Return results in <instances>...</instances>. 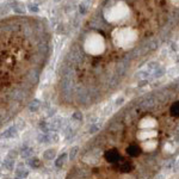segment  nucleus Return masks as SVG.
<instances>
[{
    "instance_id": "obj_1",
    "label": "nucleus",
    "mask_w": 179,
    "mask_h": 179,
    "mask_svg": "<svg viewBox=\"0 0 179 179\" xmlns=\"http://www.w3.org/2000/svg\"><path fill=\"white\" fill-rule=\"evenodd\" d=\"M137 105L141 107L143 111H152V110L155 109L156 105H158V99H156V97L154 94H146L145 97H142L139 100Z\"/></svg>"
},
{
    "instance_id": "obj_2",
    "label": "nucleus",
    "mask_w": 179,
    "mask_h": 179,
    "mask_svg": "<svg viewBox=\"0 0 179 179\" xmlns=\"http://www.w3.org/2000/svg\"><path fill=\"white\" fill-rule=\"evenodd\" d=\"M67 63H69L70 66H78L81 63L82 61V54L81 50L78 47H72L66 56Z\"/></svg>"
},
{
    "instance_id": "obj_3",
    "label": "nucleus",
    "mask_w": 179,
    "mask_h": 179,
    "mask_svg": "<svg viewBox=\"0 0 179 179\" xmlns=\"http://www.w3.org/2000/svg\"><path fill=\"white\" fill-rule=\"evenodd\" d=\"M104 158L110 164H116L117 161H119V153L116 149H107L104 153Z\"/></svg>"
},
{
    "instance_id": "obj_4",
    "label": "nucleus",
    "mask_w": 179,
    "mask_h": 179,
    "mask_svg": "<svg viewBox=\"0 0 179 179\" xmlns=\"http://www.w3.org/2000/svg\"><path fill=\"white\" fill-rule=\"evenodd\" d=\"M10 4V3H9ZM11 7L13 9V11L16 12V13H18V14H24L25 12H26V7H25V5L23 4V3H19V1H12L11 4Z\"/></svg>"
},
{
    "instance_id": "obj_5",
    "label": "nucleus",
    "mask_w": 179,
    "mask_h": 179,
    "mask_svg": "<svg viewBox=\"0 0 179 179\" xmlns=\"http://www.w3.org/2000/svg\"><path fill=\"white\" fill-rule=\"evenodd\" d=\"M127 153H128V155H129L130 158H136V156L140 155L141 148L136 145V143H130L129 147L127 148Z\"/></svg>"
},
{
    "instance_id": "obj_6",
    "label": "nucleus",
    "mask_w": 179,
    "mask_h": 179,
    "mask_svg": "<svg viewBox=\"0 0 179 179\" xmlns=\"http://www.w3.org/2000/svg\"><path fill=\"white\" fill-rule=\"evenodd\" d=\"M62 119L61 118H54L53 122L49 124V128H50V133H55L58 131L59 129L62 128Z\"/></svg>"
},
{
    "instance_id": "obj_7",
    "label": "nucleus",
    "mask_w": 179,
    "mask_h": 179,
    "mask_svg": "<svg viewBox=\"0 0 179 179\" xmlns=\"http://www.w3.org/2000/svg\"><path fill=\"white\" fill-rule=\"evenodd\" d=\"M17 135V127H14V125H12V127H10L9 129H6L1 136L3 137H6V139H11V137H14Z\"/></svg>"
},
{
    "instance_id": "obj_8",
    "label": "nucleus",
    "mask_w": 179,
    "mask_h": 179,
    "mask_svg": "<svg viewBox=\"0 0 179 179\" xmlns=\"http://www.w3.org/2000/svg\"><path fill=\"white\" fill-rule=\"evenodd\" d=\"M170 114L173 117H179V100L178 102H174L170 106Z\"/></svg>"
},
{
    "instance_id": "obj_9",
    "label": "nucleus",
    "mask_w": 179,
    "mask_h": 179,
    "mask_svg": "<svg viewBox=\"0 0 179 179\" xmlns=\"http://www.w3.org/2000/svg\"><path fill=\"white\" fill-rule=\"evenodd\" d=\"M40 107H41V102L38 99H35L29 104V110L31 112H37L40 110Z\"/></svg>"
},
{
    "instance_id": "obj_10",
    "label": "nucleus",
    "mask_w": 179,
    "mask_h": 179,
    "mask_svg": "<svg viewBox=\"0 0 179 179\" xmlns=\"http://www.w3.org/2000/svg\"><path fill=\"white\" fill-rule=\"evenodd\" d=\"M16 175H17V178H19V179H25L29 175V170L18 168V170H16Z\"/></svg>"
},
{
    "instance_id": "obj_11",
    "label": "nucleus",
    "mask_w": 179,
    "mask_h": 179,
    "mask_svg": "<svg viewBox=\"0 0 179 179\" xmlns=\"http://www.w3.org/2000/svg\"><path fill=\"white\" fill-rule=\"evenodd\" d=\"M32 153H33V149L31 147H28V146H23V148L21 151V155L23 158H30L32 155Z\"/></svg>"
},
{
    "instance_id": "obj_12",
    "label": "nucleus",
    "mask_w": 179,
    "mask_h": 179,
    "mask_svg": "<svg viewBox=\"0 0 179 179\" xmlns=\"http://www.w3.org/2000/svg\"><path fill=\"white\" fill-rule=\"evenodd\" d=\"M37 140H38L40 143H48V142H50V135H49V134L41 133V134L37 136Z\"/></svg>"
},
{
    "instance_id": "obj_13",
    "label": "nucleus",
    "mask_w": 179,
    "mask_h": 179,
    "mask_svg": "<svg viewBox=\"0 0 179 179\" xmlns=\"http://www.w3.org/2000/svg\"><path fill=\"white\" fill-rule=\"evenodd\" d=\"M88 5H90V0H86V1H82L79 5V12L80 14H85L88 11Z\"/></svg>"
},
{
    "instance_id": "obj_14",
    "label": "nucleus",
    "mask_w": 179,
    "mask_h": 179,
    "mask_svg": "<svg viewBox=\"0 0 179 179\" xmlns=\"http://www.w3.org/2000/svg\"><path fill=\"white\" fill-rule=\"evenodd\" d=\"M55 158V151L54 149H48L43 153V159L44 160H53Z\"/></svg>"
},
{
    "instance_id": "obj_15",
    "label": "nucleus",
    "mask_w": 179,
    "mask_h": 179,
    "mask_svg": "<svg viewBox=\"0 0 179 179\" xmlns=\"http://www.w3.org/2000/svg\"><path fill=\"white\" fill-rule=\"evenodd\" d=\"M4 167H5L6 170H9V171H12L13 167H14V160L6 158L5 161H4Z\"/></svg>"
},
{
    "instance_id": "obj_16",
    "label": "nucleus",
    "mask_w": 179,
    "mask_h": 179,
    "mask_svg": "<svg viewBox=\"0 0 179 179\" xmlns=\"http://www.w3.org/2000/svg\"><path fill=\"white\" fill-rule=\"evenodd\" d=\"M66 158H67V154H66V153H63L62 155H60V156L55 160V166H56V167H62L63 164H65Z\"/></svg>"
},
{
    "instance_id": "obj_17",
    "label": "nucleus",
    "mask_w": 179,
    "mask_h": 179,
    "mask_svg": "<svg viewBox=\"0 0 179 179\" xmlns=\"http://www.w3.org/2000/svg\"><path fill=\"white\" fill-rule=\"evenodd\" d=\"M78 152H79V147H78V146H75V147H73V148L70 149V152H69V154H68V156H69V160H70V161H73V160L75 159V156H77Z\"/></svg>"
},
{
    "instance_id": "obj_18",
    "label": "nucleus",
    "mask_w": 179,
    "mask_h": 179,
    "mask_svg": "<svg viewBox=\"0 0 179 179\" xmlns=\"http://www.w3.org/2000/svg\"><path fill=\"white\" fill-rule=\"evenodd\" d=\"M164 74H165V68H163V67H159L158 69H155L153 72V77L154 78H160V77H163Z\"/></svg>"
},
{
    "instance_id": "obj_19",
    "label": "nucleus",
    "mask_w": 179,
    "mask_h": 179,
    "mask_svg": "<svg viewBox=\"0 0 179 179\" xmlns=\"http://www.w3.org/2000/svg\"><path fill=\"white\" fill-rule=\"evenodd\" d=\"M29 164H30V166H32V167H40V166H41V160L37 159V158H32V159H30Z\"/></svg>"
},
{
    "instance_id": "obj_20",
    "label": "nucleus",
    "mask_w": 179,
    "mask_h": 179,
    "mask_svg": "<svg viewBox=\"0 0 179 179\" xmlns=\"http://www.w3.org/2000/svg\"><path fill=\"white\" fill-rule=\"evenodd\" d=\"M159 67H160L159 63L155 62V61H152V62H149V63L147 65V69H148V70H152V72H154V70L158 69Z\"/></svg>"
},
{
    "instance_id": "obj_21",
    "label": "nucleus",
    "mask_w": 179,
    "mask_h": 179,
    "mask_svg": "<svg viewBox=\"0 0 179 179\" xmlns=\"http://www.w3.org/2000/svg\"><path fill=\"white\" fill-rule=\"evenodd\" d=\"M100 130V124H92L91 127H90V129H88V131L91 133V134H96L97 131H99Z\"/></svg>"
},
{
    "instance_id": "obj_22",
    "label": "nucleus",
    "mask_w": 179,
    "mask_h": 179,
    "mask_svg": "<svg viewBox=\"0 0 179 179\" xmlns=\"http://www.w3.org/2000/svg\"><path fill=\"white\" fill-rule=\"evenodd\" d=\"M72 118H73L74 121L81 122V121H82V118H84V116H82V114H81L80 111H75V112L73 114V116H72Z\"/></svg>"
},
{
    "instance_id": "obj_23",
    "label": "nucleus",
    "mask_w": 179,
    "mask_h": 179,
    "mask_svg": "<svg viewBox=\"0 0 179 179\" xmlns=\"http://www.w3.org/2000/svg\"><path fill=\"white\" fill-rule=\"evenodd\" d=\"M10 4L9 3H6V4H3V6H1V16H4V14H7L9 13V11H10Z\"/></svg>"
},
{
    "instance_id": "obj_24",
    "label": "nucleus",
    "mask_w": 179,
    "mask_h": 179,
    "mask_svg": "<svg viewBox=\"0 0 179 179\" xmlns=\"http://www.w3.org/2000/svg\"><path fill=\"white\" fill-rule=\"evenodd\" d=\"M28 7H29V10H30L31 12H35V13H37V12L40 11L38 6L36 5V4H29V5H28Z\"/></svg>"
},
{
    "instance_id": "obj_25",
    "label": "nucleus",
    "mask_w": 179,
    "mask_h": 179,
    "mask_svg": "<svg viewBox=\"0 0 179 179\" xmlns=\"http://www.w3.org/2000/svg\"><path fill=\"white\" fill-rule=\"evenodd\" d=\"M148 74H149V70H148V72H146V70H141V72H139V73H137L139 78H141V79H146V78L148 77Z\"/></svg>"
},
{
    "instance_id": "obj_26",
    "label": "nucleus",
    "mask_w": 179,
    "mask_h": 179,
    "mask_svg": "<svg viewBox=\"0 0 179 179\" xmlns=\"http://www.w3.org/2000/svg\"><path fill=\"white\" fill-rule=\"evenodd\" d=\"M17 155H18V153H17L16 151H10L6 158H9V159H12V160H16V158H17Z\"/></svg>"
},
{
    "instance_id": "obj_27",
    "label": "nucleus",
    "mask_w": 179,
    "mask_h": 179,
    "mask_svg": "<svg viewBox=\"0 0 179 179\" xmlns=\"http://www.w3.org/2000/svg\"><path fill=\"white\" fill-rule=\"evenodd\" d=\"M50 141H54V142H58L59 141V135L56 133H50Z\"/></svg>"
},
{
    "instance_id": "obj_28",
    "label": "nucleus",
    "mask_w": 179,
    "mask_h": 179,
    "mask_svg": "<svg viewBox=\"0 0 179 179\" xmlns=\"http://www.w3.org/2000/svg\"><path fill=\"white\" fill-rule=\"evenodd\" d=\"M173 165H175V164H174V159H170V160H168V163H166L165 167H166L167 170H171Z\"/></svg>"
},
{
    "instance_id": "obj_29",
    "label": "nucleus",
    "mask_w": 179,
    "mask_h": 179,
    "mask_svg": "<svg viewBox=\"0 0 179 179\" xmlns=\"http://www.w3.org/2000/svg\"><path fill=\"white\" fill-rule=\"evenodd\" d=\"M147 84H148L147 79H142L141 81H139V87H143V86H146Z\"/></svg>"
},
{
    "instance_id": "obj_30",
    "label": "nucleus",
    "mask_w": 179,
    "mask_h": 179,
    "mask_svg": "<svg viewBox=\"0 0 179 179\" xmlns=\"http://www.w3.org/2000/svg\"><path fill=\"white\" fill-rule=\"evenodd\" d=\"M172 45H173V47H172V48H173V50H178V45H177L175 43H173Z\"/></svg>"
},
{
    "instance_id": "obj_31",
    "label": "nucleus",
    "mask_w": 179,
    "mask_h": 179,
    "mask_svg": "<svg viewBox=\"0 0 179 179\" xmlns=\"http://www.w3.org/2000/svg\"><path fill=\"white\" fill-rule=\"evenodd\" d=\"M174 167H175V168H178V167H179V159H178V161H177V163H175Z\"/></svg>"
},
{
    "instance_id": "obj_32",
    "label": "nucleus",
    "mask_w": 179,
    "mask_h": 179,
    "mask_svg": "<svg viewBox=\"0 0 179 179\" xmlns=\"http://www.w3.org/2000/svg\"><path fill=\"white\" fill-rule=\"evenodd\" d=\"M123 102V98H119V99H117V104H121Z\"/></svg>"
},
{
    "instance_id": "obj_33",
    "label": "nucleus",
    "mask_w": 179,
    "mask_h": 179,
    "mask_svg": "<svg viewBox=\"0 0 179 179\" xmlns=\"http://www.w3.org/2000/svg\"><path fill=\"white\" fill-rule=\"evenodd\" d=\"M156 179H164V175H159V178H156Z\"/></svg>"
}]
</instances>
